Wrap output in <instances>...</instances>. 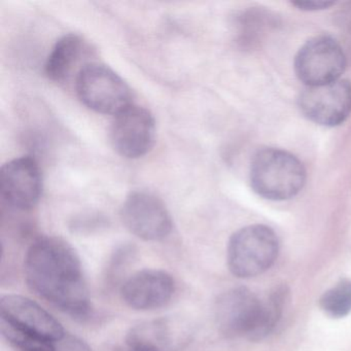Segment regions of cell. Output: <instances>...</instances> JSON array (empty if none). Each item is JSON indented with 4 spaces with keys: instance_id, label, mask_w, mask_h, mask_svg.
Masks as SVG:
<instances>
[{
    "instance_id": "cell-1",
    "label": "cell",
    "mask_w": 351,
    "mask_h": 351,
    "mask_svg": "<svg viewBox=\"0 0 351 351\" xmlns=\"http://www.w3.org/2000/svg\"><path fill=\"white\" fill-rule=\"evenodd\" d=\"M24 270L30 289L40 297L73 317L90 315L81 261L66 241L57 237L36 240L26 254Z\"/></svg>"
},
{
    "instance_id": "cell-2",
    "label": "cell",
    "mask_w": 351,
    "mask_h": 351,
    "mask_svg": "<svg viewBox=\"0 0 351 351\" xmlns=\"http://www.w3.org/2000/svg\"><path fill=\"white\" fill-rule=\"evenodd\" d=\"M252 190L263 198L285 201L297 196L306 182L303 163L293 154L266 147L254 155L250 165Z\"/></svg>"
},
{
    "instance_id": "cell-3",
    "label": "cell",
    "mask_w": 351,
    "mask_h": 351,
    "mask_svg": "<svg viewBox=\"0 0 351 351\" xmlns=\"http://www.w3.org/2000/svg\"><path fill=\"white\" fill-rule=\"evenodd\" d=\"M279 252L276 234L264 225L242 228L228 244V266L239 278L258 276L271 268Z\"/></svg>"
},
{
    "instance_id": "cell-4",
    "label": "cell",
    "mask_w": 351,
    "mask_h": 351,
    "mask_svg": "<svg viewBox=\"0 0 351 351\" xmlns=\"http://www.w3.org/2000/svg\"><path fill=\"white\" fill-rule=\"evenodd\" d=\"M75 90L80 100L93 112L116 116L132 104L126 82L112 69L88 63L77 73Z\"/></svg>"
},
{
    "instance_id": "cell-5",
    "label": "cell",
    "mask_w": 351,
    "mask_h": 351,
    "mask_svg": "<svg viewBox=\"0 0 351 351\" xmlns=\"http://www.w3.org/2000/svg\"><path fill=\"white\" fill-rule=\"evenodd\" d=\"M346 69V55L335 38L315 36L298 52L295 71L306 87L339 81Z\"/></svg>"
},
{
    "instance_id": "cell-6",
    "label": "cell",
    "mask_w": 351,
    "mask_h": 351,
    "mask_svg": "<svg viewBox=\"0 0 351 351\" xmlns=\"http://www.w3.org/2000/svg\"><path fill=\"white\" fill-rule=\"evenodd\" d=\"M125 227L145 241H161L172 231V217L161 199L151 193L135 191L125 199L121 209Z\"/></svg>"
},
{
    "instance_id": "cell-7",
    "label": "cell",
    "mask_w": 351,
    "mask_h": 351,
    "mask_svg": "<svg viewBox=\"0 0 351 351\" xmlns=\"http://www.w3.org/2000/svg\"><path fill=\"white\" fill-rule=\"evenodd\" d=\"M110 137L114 151L122 157H143L155 145V118L147 108L131 104L114 117Z\"/></svg>"
},
{
    "instance_id": "cell-8",
    "label": "cell",
    "mask_w": 351,
    "mask_h": 351,
    "mask_svg": "<svg viewBox=\"0 0 351 351\" xmlns=\"http://www.w3.org/2000/svg\"><path fill=\"white\" fill-rule=\"evenodd\" d=\"M302 114L320 126L343 124L351 114V84L345 80L306 87L300 94Z\"/></svg>"
},
{
    "instance_id": "cell-9",
    "label": "cell",
    "mask_w": 351,
    "mask_h": 351,
    "mask_svg": "<svg viewBox=\"0 0 351 351\" xmlns=\"http://www.w3.org/2000/svg\"><path fill=\"white\" fill-rule=\"evenodd\" d=\"M194 336V326L180 316H166L133 326L126 345L135 351H180Z\"/></svg>"
},
{
    "instance_id": "cell-10",
    "label": "cell",
    "mask_w": 351,
    "mask_h": 351,
    "mask_svg": "<svg viewBox=\"0 0 351 351\" xmlns=\"http://www.w3.org/2000/svg\"><path fill=\"white\" fill-rule=\"evenodd\" d=\"M0 190L8 204L19 210L34 208L43 192V176L34 158H16L0 171Z\"/></svg>"
},
{
    "instance_id": "cell-11",
    "label": "cell",
    "mask_w": 351,
    "mask_h": 351,
    "mask_svg": "<svg viewBox=\"0 0 351 351\" xmlns=\"http://www.w3.org/2000/svg\"><path fill=\"white\" fill-rule=\"evenodd\" d=\"M260 308L261 300L245 287L226 291L215 303V322L219 332L228 338L250 339Z\"/></svg>"
},
{
    "instance_id": "cell-12",
    "label": "cell",
    "mask_w": 351,
    "mask_h": 351,
    "mask_svg": "<svg viewBox=\"0 0 351 351\" xmlns=\"http://www.w3.org/2000/svg\"><path fill=\"white\" fill-rule=\"evenodd\" d=\"M0 319L53 343L65 337L62 324L38 303L19 295H3L0 301Z\"/></svg>"
},
{
    "instance_id": "cell-13",
    "label": "cell",
    "mask_w": 351,
    "mask_h": 351,
    "mask_svg": "<svg viewBox=\"0 0 351 351\" xmlns=\"http://www.w3.org/2000/svg\"><path fill=\"white\" fill-rule=\"evenodd\" d=\"M174 293V279L162 270L139 271L128 277L121 287L123 301L138 311L164 307L171 301Z\"/></svg>"
},
{
    "instance_id": "cell-14",
    "label": "cell",
    "mask_w": 351,
    "mask_h": 351,
    "mask_svg": "<svg viewBox=\"0 0 351 351\" xmlns=\"http://www.w3.org/2000/svg\"><path fill=\"white\" fill-rule=\"evenodd\" d=\"M87 53V45L81 36L69 34L53 47L45 65V73L51 81L62 83L71 77Z\"/></svg>"
},
{
    "instance_id": "cell-15",
    "label": "cell",
    "mask_w": 351,
    "mask_h": 351,
    "mask_svg": "<svg viewBox=\"0 0 351 351\" xmlns=\"http://www.w3.org/2000/svg\"><path fill=\"white\" fill-rule=\"evenodd\" d=\"M287 295L285 287H278L265 301H261L258 320L248 340H263L274 330L282 316Z\"/></svg>"
},
{
    "instance_id": "cell-16",
    "label": "cell",
    "mask_w": 351,
    "mask_h": 351,
    "mask_svg": "<svg viewBox=\"0 0 351 351\" xmlns=\"http://www.w3.org/2000/svg\"><path fill=\"white\" fill-rule=\"evenodd\" d=\"M0 330L3 338L18 351H55L56 343L46 340L38 335L26 332L14 324L0 319Z\"/></svg>"
},
{
    "instance_id": "cell-17",
    "label": "cell",
    "mask_w": 351,
    "mask_h": 351,
    "mask_svg": "<svg viewBox=\"0 0 351 351\" xmlns=\"http://www.w3.org/2000/svg\"><path fill=\"white\" fill-rule=\"evenodd\" d=\"M319 306L330 317L341 318L351 312V280L342 279L335 287L324 291Z\"/></svg>"
},
{
    "instance_id": "cell-18",
    "label": "cell",
    "mask_w": 351,
    "mask_h": 351,
    "mask_svg": "<svg viewBox=\"0 0 351 351\" xmlns=\"http://www.w3.org/2000/svg\"><path fill=\"white\" fill-rule=\"evenodd\" d=\"M135 250L133 246L124 245L118 248L114 252L112 258H110V265L108 269V280L110 282H114V280H119L121 278V274L123 271L126 270V267L132 263L134 258Z\"/></svg>"
},
{
    "instance_id": "cell-19",
    "label": "cell",
    "mask_w": 351,
    "mask_h": 351,
    "mask_svg": "<svg viewBox=\"0 0 351 351\" xmlns=\"http://www.w3.org/2000/svg\"><path fill=\"white\" fill-rule=\"evenodd\" d=\"M57 344H58V348L56 346L55 351H91L85 343L82 342L79 339L66 337V335L62 340L57 342Z\"/></svg>"
},
{
    "instance_id": "cell-20",
    "label": "cell",
    "mask_w": 351,
    "mask_h": 351,
    "mask_svg": "<svg viewBox=\"0 0 351 351\" xmlns=\"http://www.w3.org/2000/svg\"><path fill=\"white\" fill-rule=\"evenodd\" d=\"M298 9L303 11H319V10L328 9L335 5L332 1H316V0H305V1H295L293 3Z\"/></svg>"
},
{
    "instance_id": "cell-21",
    "label": "cell",
    "mask_w": 351,
    "mask_h": 351,
    "mask_svg": "<svg viewBox=\"0 0 351 351\" xmlns=\"http://www.w3.org/2000/svg\"><path fill=\"white\" fill-rule=\"evenodd\" d=\"M116 351H135V350H133V349H131L130 347L129 346H125V347H123V348H119V349H117Z\"/></svg>"
}]
</instances>
